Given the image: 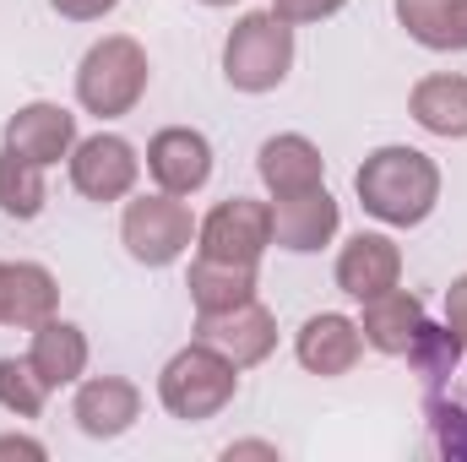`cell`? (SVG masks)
<instances>
[{
	"mask_svg": "<svg viewBox=\"0 0 467 462\" xmlns=\"http://www.w3.org/2000/svg\"><path fill=\"white\" fill-rule=\"evenodd\" d=\"M0 327H5V261H0Z\"/></svg>",
	"mask_w": 467,
	"mask_h": 462,
	"instance_id": "31",
	"label": "cell"
},
{
	"mask_svg": "<svg viewBox=\"0 0 467 462\" xmlns=\"http://www.w3.org/2000/svg\"><path fill=\"white\" fill-rule=\"evenodd\" d=\"M234 392H239V364L223 359L218 348L202 343V338L191 348H180V353L163 364V375H158V403H163L174 419H185V425L218 419L234 403Z\"/></svg>",
	"mask_w": 467,
	"mask_h": 462,
	"instance_id": "2",
	"label": "cell"
},
{
	"mask_svg": "<svg viewBox=\"0 0 467 462\" xmlns=\"http://www.w3.org/2000/svg\"><path fill=\"white\" fill-rule=\"evenodd\" d=\"M60 305V283L49 267L38 261H5V327L16 332H33L55 316Z\"/></svg>",
	"mask_w": 467,
	"mask_h": 462,
	"instance_id": "19",
	"label": "cell"
},
{
	"mask_svg": "<svg viewBox=\"0 0 467 462\" xmlns=\"http://www.w3.org/2000/svg\"><path fill=\"white\" fill-rule=\"evenodd\" d=\"M119 0H49V11H60L66 22H99V16H109Z\"/></svg>",
	"mask_w": 467,
	"mask_h": 462,
	"instance_id": "28",
	"label": "cell"
},
{
	"mask_svg": "<svg viewBox=\"0 0 467 462\" xmlns=\"http://www.w3.org/2000/svg\"><path fill=\"white\" fill-rule=\"evenodd\" d=\"M49 202V185H44V163H27L16 158L11 147H0V213L5 218H38Z\"/></svg>",
	"mask_w": 467,
	"mask_h": 462,
	"instance_id": "22",
	"label": "cell"
},
{
	"mask_svg": "<svg viewBox=\"0 0 467 462\" xmlns=\"http://www.w3.org/2000/svg\"><path fill=\"white\" fill-rule=\"evenodd\" d=\"M147 77H152L147 49H141L130 33H109V38H99V44L82 55V66H77V104L99 120H119L141 104Z\"/></svg>",
	"mask_w": 467,
	"mask_h": 462,
	"instance_id": "3",
	"label": "cell"
},
{
	"mask_svg": "<svg viewBox=\"0 0 467 462\" xmlns=\"http://www.w3.org/2000/svg\"><path fill=\"white\" fill-rule=\"evenodd\" d=\"M353 191L364 202L369 218H380L386 229H413L435 213L441 202V169L430 152L419 147H375L358 174H353Z\"/></svg>",
	"mask_w": 467,
	"mask_h": 462,
	"instance_id": "1",
	"label": "cell"
},
{
	"mask_svg": "<svg viewBox=\"0 0 467 462\" xmlns=\"http://www.w3.org/2000/svg\"><path fill=\"white\" fill-rule=\"evenodd\" d=\"M147 174L169 196H196L213 180V142L191 125H169L147 142Z\"/></svg>",
	"mask_w": 467,
	"mask_h": 462,
	"instance_id": "9",
	"label": "cell"
},
{
	"mask_svg": "<svg viewBox=\"0 0 467 462\" xmlns=\"http://www.w3.org/2000/svg\"><path fill=\"white\" fill-rule=\"evenodd\" d=\"M397 22L424 49H467V0H397Z\"/></svg>",
	"mask_w": 467,
	"mask_h": 462,
	"instance_id": "21",
	"label": "cell"
},
{
	"mask_svg": "<svg viewBox=\"0 0 467 462\" xmlns=\"http://www.w3.org/2000/svg\"><path fill=\"white\" fill-rule=\"evenodd\" d=\"M191 305L196 316H213V310H234L244 299H255V267H234V261H213V256H196L191 261Z\"/></svg>",
	"mask_w": 467,
	"mask_h": 462,
	"instance_id": "20",
	"label": "cell"
},
{
	"mask_svg": "<svg viewBox=\"0 0 467 462\" xmlns=\"http://www.w3.org/2000/svg\"><path fill=\"white\" fill-rule=\"evenodd\" d=\"M255 169H261V185L272 196H299V191H316L327 185V158L310 136L299 131H283V136H266L261 152H255Z\"/></svg>",
	"mask_w": 467,
	"mask_h": 462,
	"instance_id": "14",
	"label": "cell"
},
{
	"mask_svg": "<svg viewBox=\"0 0 467 462\" xmlns=\"http://www.w3.org/2000/svg\"><path fill=\"white\" fill-rule=\"evenodd\" d=\"M348 0H272V11L288 22V27H305V22H327V16H337Z\"/></svg>",
	"mask_w": 467,
	"mask_h": 462,
	"instance_id": "26",
	"label": "cell"
},
{
	"mask_svg": "<svg viewBox=\"0 0 467 462\" xmlns=\"http://www.w3.org/2000/svg\"><path fill=\"white\" fill-rule=\"evenodd\" d=\"M66 163H71V185L88 202H125L136 191V174H141L136 147L125 136H115V131H99V136L77 142Z\"/></svg>",
	"mask_w": 467,
	"mask_h": 462,
	"instance_id": "7",
	"label": "cell"
},
{
	"mask_svg": "<svg viewBox=\"0 0 467 462\" xmlns=\"http://www.w3.org/2000/svg\"><path fill=\"white\" fill-rule=\"evenodd\" d=\"M430 419H435V441L446 457H467V392L462 397H441L430 392Z\"/></svg>",
	"mask_w": 467,
	"mask_h": 462,
	"instance_id": "25",
	"label": "cell"
},
{
	"mask_svg": "<svg viewBox=\"0 0 467 462\" xmlns=\"http://www.w3.org/2000/svg\"><path fill=\"white\" fill-rule=\"evenodd\" d=\"M223 457H277V446L272 441H234V446H223Z\"/></svg>",
	"mask_w": 467,
	"mask_h": 462,
	"instance_id": "30",
	"label": "cell"
},
{
	"mask_svg": "<svg viewBox=\"0 0 467 462\" xmlns=\"http://www.w3.org/2000/svg\"><path fill=\"white\" fill-rule=\"evenodd\" d=\"M337 224H343V207L332 202L327 185L299 191V196H272V245L277 250L310 256L337 239Z\"/></svg>",
	"mask_w": 467,
	"mask_h": 462,
	"instance_id": "10",
	"label": "cell"
},
{
	"mask_svg": "<svg viewBox=\"0 0 467 462\" xmlns=\"http://www.w3.org/2000/svg\"><path fill=\"white\" fill-rule=\"evenodd\" d=\"M408 115L419 120L430 136L462 142L467 136V77H457V71H435V77L413 82V93H408Z\"/></svg>",
	"mask_w": 467,
	"mask_h": 462,
	"instance_id": "18",
	"label": "cell"
},
{
	"mask_svg": "<svg viewBox=\"0 0 467 462\" xmlns=\"http://www.w3.org/2000/svg\"><path fill=\"white\" fill-rule=\"evenodd\" d=\"M27 364L38 370V381L49 392L60 386H77L88 375V332L77 321H60L49 316L44 327H33V343H27Z\"/></svg>",
	"mask_w": 467,
	"mask_h": 462,
	"instance_id": "16",
	"label": "cell"
},
{
	"mask_svg": "<svg viewBox=\"0 0 467 462\" xmlns=\"http://www.w3.org/2000/svg\"><path fill=\"white\" fill-rule=\"evenodd\" d=\"M457 359H462L457 332H451V327H435V321H424V327H419V338L408 343V364L419 370L424 392H441V386L457 375Z\"/></svg>",
	"mask_w": 467,
	"mask_h": 462,
	"instance_id": "23",
	"label": "cell"
},
{
	"mask_svg": "<svg viewBox=\"0 0 467 462\" xmlns=\"http://www.w3.org/2000/svg\"><path fill=\"white\" fill-rule=\"evenodd\" d=\"M5 147L16 152V158H27V163H60V158H71V147H77V115L71 110H60V104H22L16 115L5 120Z\"/></svg>",
	"mask_w": 467,
	"mask_h": 462,
	"instance_id": "12",
	"label": "cell"
},
{
	"mask_svg": "<svg viewBox=\"0 0 467 462\" xmlns=\"http://www.w3.org/2000/svg\"><path fill=\"white\" fill-rule=\"evenodd\" d=\"M196 338L213 343L223 359H234L239 370L261 364L272 348H277V316L261 305V299H244L234 310H213V316H196Z\"/></svg>",
	"mask_w": 467,
	"mask_h": 462,
	"instance_id": "8",
	"label": "cell"
},
{
	"mask_svg": "<svg viewBox=\"0 0 467 462\" xmlns=\"http://www.w3.org/2000/svg\"><path fill=\"white\" fill-rule=\"evenodd\" d=\"M402 283V245L391 234H353L337 250V289L348 299H375Z\"/></svg>",
	"mask_w": 467,
	"mask_h": 462,
	"instance_id": "11",
	"label": "cell"
},
{
	"mask_svg": "<svg viewBox=\"0 0 467 462\" xmlns=\"http://www.w3.org/2000/svg\"><path fill=\"white\" fill-rule=\"evenodd\" d=\"M294 71V27L277 11H244L223 38V77L239 93H272Z\"/></svg>",
	"mask_w": 467,
	"mask_h": 462,
	"instance_id": "4",
	"label": "cell"
},
{
	"mask_svg": "<svg viewBox=\"0 0 467 462\" xmlns=\"http://www.w3.org/2000/svg\"><path fill=\"white\" fill-rule=\"evenodd\" d=\"M119 239H125L130 261H141V267H174V261L196 245V218H191V207H185L180 196L152 191V196L125 202Z\"/></svg>",
	"mask_w": 467,
	"mask_h": 462,
	"instance_id": "5",
	"label": "cell"
},
{
	"mask_svg": "<svg viewBox=\"0 0 467 462\" xmlns=\"http://www.w3.org/2000/svg\"><path fill=\"white\" fill-rule=\"evenodd\" d=\"M294 353H299V364H305L310 375H327V381H332V375H348L353 364H358V353H364V332H358L353 316L321 310V316H310V321L299 327Z\"/></svg>",
	"mask_w": 467,
	"mask_h": 462,
	"instance_id": "15",
	"label": "cell"
},
{
	"mask_svg": "<svg viewBox=\"0 0 467 462\" xmlns=\"http://www.w3.org/2000/svg\"><path fill=\"white\" fill-rule=\"evenodd\" d=\"M49 403V386L38 381V370L27 359H0V408L11 419H38Z\"/></svg>",
	"mask_w": 467,
	"mask_h": 462,
	"instance_id": "24",
	"label": "cell"
},
{
	"mask_svg": "<svg viewBox=\"0 0 467 462\" xmlns=\"http://www.w3.org/2000/svg\"><path fill=\"white\" fill-rule=\"evenodd\" d=\"M446 327H451L457 343L467 348V272L462 278H451V289H446Z\"/></svg>",
	"mask_w": 467,
	"mask_h": 462,
	"instance_id": "27",
	"label": "cell"
},
{
	"mask_svg": "<svg viewBox=\"0 0 467 462\" xmlns=\"http://www.w3.org/2000/svg\"><path fill=\"white\" fill-rule=\"evenodd\" d=\"M5 457H27V462H44V441H33V436H0V462Z\"/></svg>",
	"mask_w": 467,
	"mask_h": 462,
	"instance_id": "29",
	"label": "cell"
},
{
	"mask_svg": "<svg viewBox=\"0 0 467 462\" xmlns=\"http://www.w3.org/2000/svg\"><path fill=\"white\" fill-rule=\"evenodd\" d=\"M266 250H272V202L229 196L196 224V256L234 261V267H261Z\"/></svg>",
	"mask_w": 467,
	"mask_h": 462,
	"instance_id": "6",
	"label": "cell"
},
{
	"mask_svg": "<svg viewBox=\"0 0 467 462\" xmlns=\"http://www.w3.org/2000/svg\"><path fill=\"white\" fill-rule=\"evenodd\" d=\"M424 327V299L408 294V289H386L375 299H364V316H358V332L375 353H408V343L419 338Z\"/></svg>",
	"mask_w": 467,
	"mask_h": 462,
	"instance_id": "17",
	"label": "cell"
},
{
	"mask_svg": "<svg viewBox=\"0 0 467 462\" xmlns=\"http://www.w3.org/2000/svg\"><path fill=\"white\" fill-rule=\"evenodd\" d=\"M71 419H77L82 436H93V441H115V436H125V430L141 419V392H136L125 375H93V381L77 386Z\"/></svg>",
	"mask_w": 467,
	"mask_h": 462,
	"instance_id": "13",
	"label": "cell"
},
{
	"mask_svg": "<svg viewBox=\"0 0 467 462\" xmlns=\"http://www.w3.org/2000/svg\"><path fill=\"white\" fill-rule=\"evenodd\" d=\"M202 5H234V0H202Z\"/></svg>",
	"mask_w": 467,
	"mask_h": 462,
	"instance_id": "32",
	"label": "cell"
}]
</instances>
